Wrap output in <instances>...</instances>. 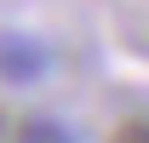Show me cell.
I'll return each mask as SVG.
<instances>
[{"label": "cell", "mask_w": 149, "mask_h": 143, "mask_svg": "<svg viewBox=\"0 0 149 143\" xmlns=\"http://www.w3.org/2000/svg\"><path fill=\"white\" fill-rule=\"evenodd\" d=\"M52 74V46L35 35H0V86H40Z\"/></svg>", "instance_id": "1"}, {"label": "cell", "mask_w": 149, "mask_h": 143, "mask_svg": "<svg viewBox=\"0 0 149 143\" xmlns=\"http://www.w3.org/2000/svg\"><path fill=\"white\" fill-rule=\"evenodd\" d=\"M109 143H149V120H120Z\"/></svg>", "instance_id": "3"}, {"label": "cell", "mask_w": 149, "mask_h": 143, "mask_svg": "<svg viewBox=\"0 0 149 143\" xmlns=\"http://www.w3.org/2000/svg\"><path fill=\"white\" fill-rule=\"evenodd\" d=\"M17 143H74V132L63 120H52V115H29L17 126Z\"/></svg>", "instance_id": "2"}]
</instances>
